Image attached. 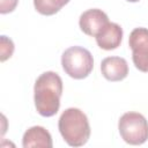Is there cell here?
Segmentation results:
<instances>
[{
  "instance_id": "cell-1",
  "label": "cell",
  "mask_w": 148,
  "mask_h": 148,
  "mask_svg": "<svg viewBox=\"0 0 148 148\" xmlns=\"http://www.w3.org/2000/svg\"><path fill=\"white\" fill-rule=\"evenodd\" d=\"M62 80L54 72L40 74L34 86V101L37 112L43 117L54 116L60 108Z\"/></svg>"
},
{
  "instance_id": "cell-2",
  "label": "cell",
  "mask_w": 148,
  "mask_h": 148,
  "mask_svg": "<svg viewBox=\"0 0 148 148\" xmlns=\"http://www.w3.org/2000/svg\"><path fill=\"white\" fill-rule=\"evenodd\" d=\"M58 128L64 140L72 147H81L90 136V125L83 111L77 108L66 109L58 121Z\"/></svg>"
},
{
  "instance_id": "cell-3",
  "label": "cell",
  "mask_w": 148,
  "mask_h": 148,
  "mask_svg": "<svg viewBox=\"0 0 148 148\" xmlns=\"http://www.w3.org/2000/svg\"><path fill=\"white\" fill-rule=\"evenodd\" d=\"M61 66L67 75L81 80L87 77L94 68L91 53L82 46H71L61 56Z\"/></svg>"
},
{
  "instance_id": "cell-4",
  "label": "cell",
  "mask_w": 148,
  "mask_h": 148,
  "mask_svg": "<svg viewBox=\"0 0 148 148\" xmlns=\"http://www.w3.org/2000/svg\"><path fill=\"white\" fill-rule=\"evenodd\" d=\"M120 136L126 143L142 145L148 140V121L139 112H126L118 121Z\"/></svg>"
},
{
  "instance_id": "cell-5",
  "label": "cell",
  "mask_w": 148,
  "mask_h": 148,
  "mask_svg": "<svg viewBox=\"0 0 148 148\" xmlns=\"http://www.w3.org/2000/svg\"><path fill=\"white\" fill-rule=\"evenodd\" d=\"M134 66L141 72H148V29L135 28L128 37Z\"/></svg>"
},
{
  "instance_id": "cell-6",
  "label": "cell",
  "mask_w": 148,
  "mask_h": 148,
  "mask_svg": "<svg viewBox=\"0 0 148 148\" xmlns=\"http://www.w3.org/2000/svg\"><path fill=\"white\" fill-rule=\"evenodd\" d=\"M109 23L108 15L98 8H91L83 12L79 18L80 29L88 36L96 37V35Z\"/></svg>"
},
{
  "instance_id": "cell-7",
  "label": "cell",
  "mask_w": 148,
  "mask_h": 148,
  "mask_svg": "<svg viewBox=\"0 0 148 148\" xmlns=\"http://www.w3.org/2000/svg\"><path fill=\"white\" fill-rule=\"evenodd\" d=\"M101 72L102 75L109 81H121L128 74V65L124 58L108 57L101 62Z\"/></svg>"
},
{
  "instance_id": "cell-8",
  "label": "cell",
  "mask_w": 148,
  "mask_h": 148,
  "mask_svg": "<svg viewBox=\"0 0 148 148\" xmlns=\"http://www.w3.org/2000/svg\"><path fill=\"white\" fill-rule=\"evenodd\" d=\"M96 43L97 45L105 50L111 51L117 49L123 39V28L113 22H109L97 35H96Z\"/></svg>"
},
{
  "instance_id": "cell-9",
  "label": "cell",
  "mask_w": 148,
  "mask_h": 148,
  "mask_svg": "<svg viewBox=\"0 0 148 148\" xmlns=\"http://www.w3.org/2000/svg\"><path fill=\"white\" fill-rule=\"evenodd\" d=\"M22 146L24 148L42 147L52 148V138L47 130L42 126H32L27 130L22 138Z\"/></svg>"
},
{
  "instance_id": "cell-10",
  "label": "cell",
  "mask_w": 148,
  "mask_h": 148,
  "mask_svg": "<svg viewBox=\"0 0 148 148\" xmlns=\"http://www.w3.org/2000/svg\"><path fill=\"white\" fill-rule=\"evenodd\" d=\"M69 0H34L35 9L42 15H54L58 13Z\"/></svg>"
},
{
  "instance_id": "cell-11",
  "label": "cell",
  "mask_w": 148,
  "mask_h": 148,
  "mask_svg": "<svg viewBox=\"0 0 148 148\" xmlns=\"http://www.w3.org/2000/svg\"><path fill=\"white\" fill-rule=\"evenodd\" d=\"M0 42H1V46H0L1 57H0V60L5 61V60H7L8 58L12 57V54L14 52V43H13V40L10 38L6 37V36H1Z\"/></svg>"
},
{
  "instance_id": "cell-12",
  "label": "cell",
  "mask_w": 148,
  "mask_h": 148,
  "mask_svg": "<svg viewBox=\"0 0 148 148\" xmlns=\"http://www.w3.org/2000/svg\"><path fill=\"white\" fill-rule=\"evenodd\" d=\"M17 2L18 0H0V13L1 14L12 13L16 8Z\"/></svg>"
},
{
  "instance_id": "cell-13",
  "label": "cell",
  "mask_w": 148,
  "mask_h": 148,
  "mask_svg": "<svg viewBox=\"0 0 148 148\" xmlns=\"http://www.w3.org/2000/svg\"><path fill=\"white\" fill-rule=\"evenodd\" d=\"M127 1H130V2H138L139 0H127Z\"/></svg>"
}]
</instances>
